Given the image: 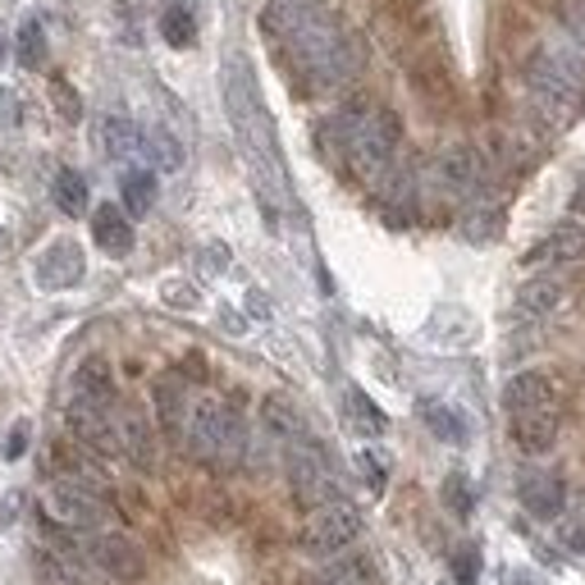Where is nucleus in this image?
Masks as SVG:
<instances>
[{"mask_svg":"<svg viewBox=\"0 0 585 585\" xmlns=\"http://www.w3.org/2000/svg\"><path fill=\"white\" fill-rule=\"evenodd\" d=\"M453 576H457V585H476V576H480V553L476 549H462L457 559H453Z\"/></svg>","mask_w":585,"mask_h":585,"instance_id":"33","label":"nucleus"},{"mask_svg":"<svg viewBox=\"0 0 585 585\" xmlns=\"http://www.w3.org/2000/svg\"><path fill=\"white\" fill-rule=\"evenodd\" d=\"M581 257H585V234L567 225V229H553L544 242H535L527 266H572Z\"/></svg>","mask_w":585,"mask_h":585,"instance_id":"17","label":"nucleus"},{"mask_svg":"<svg viewBox=\"0 0 585 585\" xmlns=\"http://www.w3.org/2000/svg\"><path fill=\"white\" fill-rule=\"evenodd\" d=\"M563 302H567L563 274H535V280H527L517 289V312L521 316H549V312H559Z\"/></svg>","mask_w":585,"mask_h":585,"instance_id":"14","label":"nucleus"},{"mask_svg":"<svg viewBox=\"0 0 585 585\" xmlns=\"http://www.w3.org/2000/svg\"><path fill=\"white\" fill-rule=\"evenodd\" d=\"M83 270H87L83 248H78L74 238H59V242H51V248L42 252V261H37V284L51 289V293L74 289L83 280Z\"/></svg>","mask_w":585,"mask_h":585,"instance_id":"12","label":"nucleus"},{"mask_svg":"<svg viewBox=\"0 0 585 585\" xmlns=\"http://www.w3.org/2000/svg\"><path fill=\"white\" fill-rule=\"evenodd\" d=\"M225 106H229V119L242 138V151L252 161V174H257V188L261 197H284V170H280V151H274V133H270V115L257 97V83H252V69L242 65L234 55L225 65Z\"/></svg>","mask_w":585,"mask_h":585,"instance_id":"1","label":"nucleus"},{"mask_svg":"<svg viewBox=\"0 0 585 585\" xmlns=\"http://www.w3.org/2000/svg\"><path fill=\"white\" fill-rule=\"evenodd\" d=\"M462 234H467L472 242L499 238V234H503V210H499V206H472L467 220H462Z\"/></svg>","mask_w":585,"mask_h":585,"instance_id":"28","label":"nucleus"},{"mask_svg":"<svg viewBox=\"0 0 585 585\" xmlns=\"http://www.w3.org/2000/svg\"><path fill=\"white\" fill-rule=\"evenodd\" d=\"M19 59H23V69L46 65V28L37 19H23V28H19Z\"/></svg>","mask_w":585,"mask_h":585,"instance_id":"27","label":"nucleus"},{"mask_svg":"<svg viewBox=\"0 0 585 585\" xmlns=\"http://www.w3.org/2000/svg\"><path fill=\"white\" fill-rule=\"evenodd\" d=\"M361 535V512L348 503V499H325V503H316V508H306V521H302V535H297V544L306 549V553H338V549H348L353 540Z\"/></svg>","mask_w":585,"mask_h":585,"instance_id":"5","label":"nucleus"},{"mask_svg":"<svg viewBox=\"0 0 585 585\" xmlns=\"http://www.w3.org/2000/svg\"><path fill=\"white\" fill-rule=\"evenodd\" d=\"M0 248H6V229H0Z\"/></svg>","mask_w":585,"mask_h":585,"instance_id":"38","label":"nucleus"},{"mask_svg":"<svg viewBox=\"0 0 585 585\" xmlns=\"http://www.w3.org/2000/svg\"><path fill=\"white\" fill-rule=\"evenodd\" d=\"M97 142H101V151L110 161H133L142 151V129L124 115H106L97 124Z\"/></svg>","mask_w":585,"mask_h":585,"instance_id":"15","label":"nucleus"},{"mask_svg":"<svg viewBox=\"0 0 585 585\" xmlns=\"http://www.w3.org/2000/svg\"><path fill=\"white\" fill-rule=\"evenodd\" d=\"M421 416H425V425L435 430V435H440L444 444H462V440H467V421H462L453 408H444V403H425Z\"/></svg>","mask_w":585,"mask_h":585,"instance_id":"26","label":"nucleus"},{"mask_svg":"<svg viewBox=\"0 0 585 585\" xmlns=\"http://www.w3.org/2000/svg\"><path fill=\"white\" fill-rule=\"evenodd\" d=\"M119 193H124V210L133 215V220H142V215L156 206V174H151V170H129L124 183H119Z\"/></svg>","mask_w":585,"mask_h":585,"instance_id":"20","label":"nucleus"},{"mask_svg":"<svg viewBox=\"0 0 585 585\" xmlns=\"http://www.w3.org/2000/svg\"><path fill=\"white\" fill-rule=\"evenodd\" d=\"M544 403H559V393H553L549 376H540V371H521L503 384V408L508 412H527V408H544Z\"/></svg>","mask_w":585,"mask_h":585,"instance_id":"16","label":"nucleus"},{"mask_svg":"<svg viewBox=\"0 0 585 585\" xmlns=\"http://www.w3.org/2000/svg\"><path fill=\"white\" fill-rule=\"evenodd\" d=\"M261 416H266V430H270V435L280 440V444H289L293 435H302V430H306V425H302V416L293 412L289 398H266Z\"/></svg>","mask_w":585,"mask_h":585,"instance_id":"23","label":"nucleus"},{"mask_svg":"<svg viewBox=\"0 0 585 585\" xmlns=\"http://www.w3.org/2000/svg\"><path fill=\"white\" fill-rule=\"evenodd\" d=\"M91 238H97V248L106 257H129L133 252V215L124 206H97L91 215Z\"/></svg>","mask_w":585,"mask_h":585,"instance_id":"13","label":"nucleus"},{"mask_svg":"<svg viewBox=\"0 0 585 585\" xmlns=\"http://www.w3.org/2000/svg\"><path fill=\"white\" fill-rule=\"evenodd\" d=\"M28 435H33V425H28V421H19V425L10 430V444H6V457H19V453L28 448Z\"/></svg>","mask_w":585,"mask_h":585,"instance_id":"35","label":"nucleus"},{"mask_svg":"<svg viewBox=\"0 0 585 585\" xmlns=\"http://www.w3.org/2000/svg\"><path fill=\"white\" fill-rule=\"evenodd\" d=\"M344 408H348V421L361 430V435H384L389 421H384V412H380L361 389H348V393H344Z\"/></svg>","mask_w":585,"mask_h":585,"instance_id":"25","label":"nucleus"},{"mask_svg":"<svg viewBox=\"0 0 585 585\" xmlns=\"http://www.w3.org/2000/svg\"><path fill=\"white\" fill-rule=\"evenodd\" d=\"M74 393L83 398H97V403H115V380H110V366L101 357H91L78 366V376H74Z\"/></svg>","mask_w":585,"mask_h":585,"instance_id":"21","label":"nucleus"},{"mask_svg":"<svg viewBox=\"0 0 585 585\" xmlns=\"http://www.w3.org/2000/svg\"><path fill=\"white\" fill-rule=\"evenodd\" d=\"M46 517L59 521V527H69V531H106V521H110V499L101 495H91V489L74 485V480H55L46 489Z\"/></svg>","mask_w":585,"mask_h":585,"instance_id":"6","label":"nucleus"},{"mask_svg":"<svg viewBox=\"0 0 585 585\" xmlns=\"http://www.w3.org/2000/svg\"><path fill=\"white\" fill-rule=\"evenodd\" d=\"M472 485H467V476L462 472H453L448 480H444V508L453 512V517H472Z\"/></svg>","mask_w":585,"mask_h":585,"instance_id":"30","label":"nucleus"},{"mask_svg":"<svg viewBox=\"0 0 585 585\" xmlns=\"http://www.w3.org/2000/svg\"><path fill=\"white\" fill-rule=\"evenodd\" d=\"M183 448H188L193 462H206V467H238L242 453H248V425L234 408H225L220 398H193L188 403V421H183Z\"/></svg>","mask_w":585,"mask_h":585,"instance_id":"2","label":"nucleus"},{"mask_svg":"<svg viewBox=\"0 0 585 585\" xmlns=\"http://www.w3.org/2000/svg\"><path fill=\"white\" fill-rule=\"evenodd\" d=\"M563 540H567V549H576V553H585V508L567 521V527H563Z\"/></svg>","mask_w":585,"mask_h":585,"instance_id":"34","label":"nucleus"},{"mask_svg":"<svg viewBox=\"0 0 585 585\" xmlns=\"http://www.w3.org/2000/svg\"><path fill=\"white\" fill-rule=\"evenodd\" d=\"M517 495H521V508H527L531 517H540V521L563 517V508H567V485L553 472H521Z\"/></svg>","mask_w":585,"mask_h":585,"instance_id":"11","label":"nucleus"},{"mask_svg":"<svg viewBox=\"0 0 585 585\" xmlns=\"http://www.w3.org/2000/svg\"><path fill=\"white\" fill-rule=\"evenodd\" d=\"M87 559L97 563V572H106V576H115V581H138V576L147 572V559H142L138 540L119 535V531H91Z\"/></svg>","mask_w":585,"mask_h":585,"instance_id":"8","label":"nucleus"},{"mask_svg":"<svg viewBox=\"0 0 585 585\" xmlns=\"http://www.w3.org/2000/svg\"><path fill=\"white\" fill-rule=\"evenodd\" d=\"M51 197H55V206L65 210V215H83L87 210V183H83V174L78 170H55Z\"/></svg>","mask_w":585,"mask_h":585,"instance_id":"22","label":"nucleus"},{"mask_svg":"<svg viewBox=\"0 0 585 585\" xmlns=\"http://www.w3.org/2000/svg\"><path fill=\"white\" fill-rule=\"evenodd\" d=\"M115 430H119V453H124L133 467H142V472L156 467V430H151L142 408L115 403Z\"/></svg>","mask_w":585,"mask_h":585,"instance_id":"10","label":"nucleus"},{"mask_svg":"<svg viewBox=\"0 0 585 585\" xmlns=\"http://www.w3.org/2000/svg\"><path fill=\"white\" fill-rule=\"evenodd\" d=\"M51 106L65 124H78L83 119V97H78V87L69 78H51Z\"/></svg>","mask_w":585,"mask_h":585,"instance_id":"29","label":"nucleus"},{"mask_svg":"<svg viewBox=\"0 0 585 585\" xmlns=\"http://www.w3.org/2000/svg\"><path fill=\"white\" fill-rule=\"evenodd\" d=\"M527 87L549 124H572V115L585 106V65L567 51L544 46L527 65Z\"/></svg>","mask_w":585,"mask_h":585,"instance_id":"3","label":"nucleus"},{"mask_svg":"<svg viewBox=\"0 0 585 585\" xmlns=\"http://www.w3.org/2000/svg\"><path fill=\"white\" fill-rule=\"evenodd\" d=\"M188 403H193V393L183 389L178 376H161L156 380V416L165 425V435H183V421H188Z\"/></svg>","mask_w":585,"mask_h":585,"instance_id":"18","label":"nucleus"},{"mask_svg":"<svg viewBox=\"0 0 585 585\" xmlns=\"http://www.w3.org/2000/svg\"><path fill=\"white\" fill-rule=\"evenodd\" d=\"M572 210L581 215V220H585V178L576 183V197H572Z\"/></svg>","mask_w":585,"mask_h":585,"instance_id":"37","label":"nucleus"},{"mask_svg":"<svg viewBox=\"0 0 585 585\" xmlns=\"http://www.w3.org/2000/svg\"><path fill=\"white\" fill-rule=\"evenodd\" d=\"M430 183H435V193L448 197V202H472L480 193V183H485L480 151L467 147V142L444 147L435 156V165H430Z\"/></svg>","mask_w":585,"mask_h":585,"instance_id":"7","label":"nucleus"},{"mask_svg":"<svg viewBox=\"0 0 585 585\" xmlns=\"http://www.w3.org/2000/svg\"><path fill=\"white\" fill-rule=\"evenodd\" d=\"M138 156H147L151 165H156V170H183V142L170 133V129H161V124H147L142 129V151H138Z\"/></svg>","mask_w":585,"mask_h":585,"instance_id":"19","label":"nucleus"},{"mask_svg":"<svg viewBox=\"0 0 585 585\" xmlns=\"http://www.w3.org/2000/svg\"><path fill=\"white\" fill-rule=\"evenodd\" d=\"M559 14L567 23V33L576 37V46L585 51V0H559Z\"/></svg>","mask_w":585,"mask_h":585,"instance_id":"31","label":"nucleus"},{"mask_svg":"<svg viewBox=\"0 0 585 585\" xmlns=\"http://www.w3.org/2000/svg\"><path fill=\"white\" fill-rule=\"evenodd\" d=\"M508 435L521 453H549L559 444V403H544V408H527V412H508Z\"/></svg>","mask_w":585,"mask_h":585,"instance_id":"9","label":"nucleus"},{"mask_svg":"<svg viewBox=\"0 0 585 585\" xmlns=\"http://www.w3.org/2000/svg\"><path fill=\"white\" fill-rule=\"evenodd\" d=\"M23 119V97L14 87H0V129H14Z\"/></svg>","mask_w":585,"mask_h":585,"instance_id":"32","label":"nucleus"},{"mask_svg":"<svg viewBox=\"0 0 585 585\" xmlns=\"http://www.w3.org/2000/svg\"><path fill=\"white\" fill-rule=\"evenodd\" d=\"M508 581H512V585H544V581H540L535 572H512Z\"/></svg>","mask_w":585,"mask_h":585,"instance_id":"36","label":"nucleus"},{"mask_svg":"<svg viewBox=\"0 0 585 585\" xmlns=\"http://www.w3.org/2000/svg\"><path fill=\"white\" fill-rule=\"evenodd\" d=\"M284 467H289V485H293V495L302 508H316L325 499H334V472H329V457L325 448L306 435H293L284 444Z\"/></svg>","mask_w":585,"mask_h":585,"instance_id":"4","label":"nucleus"},{"mask_svg":"<svg viewBox=\"0 0 585 585\" xmlns=\"http://www.w3.org/2000/svg\"><path fill=\"white\" fill-rule=\"evenodd\" d=\"M161 37H165L174 51H188V46L197 42V19H193V10H188V6H170V10L161 14Z\"/></svg>","mask_w":585,"mask_h":585,"instance_id":"24","label":"nucleus"}]
</instances>
